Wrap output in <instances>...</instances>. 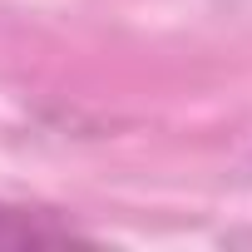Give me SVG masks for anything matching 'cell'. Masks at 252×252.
Returning <instances> with one entry per match:
<instances>
[{"mask_svg":"<svg viewBox=\"0 0 252 252\" xmlns=\"http://www.w3.org/2000/svg\"><path fill=\"white\" fill-rule=\"evenodd\" d=\"M74 227L55 222L50 213H30V208H5L0 203V242H69Z\"/></svg>","mask_w":252,"mask_h":252,"instance_id":"6da1fadb","label":"cell"}]
</instances>
